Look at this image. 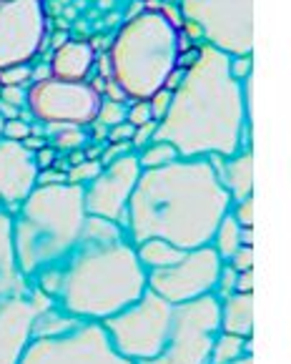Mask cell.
Masks as SVG:
<instances>
[{"label":"cell","mask_w":291,"mask_h":364,"mask_svg":"<svg viewBox=\"0 0 291 364\" xmlns=\"http://www.w3.org/2000/svg\"><path fill=\"white\" fill-rule=\"evenodd\" d=\"M55 306L81 321H103L146 291V269L116 221L86 216L76 249L33 279Z\"/></svg>","instance_id":"6da1fadb"},{"label":"cell","mask_w":291,"mask_h":364,"mask_svg":"<svg viewBox=\"0 0 291 364\" xmlns=\"http://www.w3.org/2000/svg\"><path fill=\"white\" fill-rule=\"evenodd\" d=\"M229 211L231 196L219 181L214 164L181 159L141 171L128 198L123 229L133 244L163 239L189 252L211 244L216 226Z\"/></svg>","instance_id":"7a4b0ae2"},{"label":"cell","mask_w":291,"mask_h":364,"mask_svg":"<svg viewBox=\"0 0 291 364\" xmlns=\"http://www.w3.org/2000/svg\"><path fill=\"white\" fill-rule=\"evenodd\" d=\"M231 55L214 46L199 48L196 63L173 93L171 108L158 121L156 141L176 146L181 159L234 156L246 126L241 80L229 70Z\"/></svg>","instance_id":"3957f363"},{"label":"cell","mask_w":291,"mask_h":364,"mask_svg":"<svg viewBox=\"0 0 291 364\" xmlns=\"http://www.w3.org/2000/svg\"><path fill=\"white\" fill-rule=\"evenodd\" d=\"M86 216L83 186L48 183L33 188L13 216L18 267L28 282L43 269L58 267L76 249Z\"/></svg>","instance_id":"277c9868"},{"label":"cell","mask_w":291,"mask_h":364,"mask_svg":"<svg viewBox=\"0 0 291 364\" xmlns=\"http://www.w3.org/2000/svg\"><path fill=\"white\" fill-rule=\"evenodd\" d=\"M178 41V28L153 11L133 18L119 33L108 58L126 96L146 101L163 88L166 75L176 68Z\"/></svg>","instance_id":"5b68a950"},{"label":"cell","mask_w":291,"mask_h":364,"mask_svg":"<svg viewBox=\"0 0 291 364\" xmlns=\"http://www.w3.org/2000/svg\"><path fill=\"white\" fill-rule=\"evenodd\" d=\"M171 301L146 289L133 304L101 321L114 349L128 362L153 359L163 349L173 319Z\"/></svg>","instance_id":"8992f818"},{"label":"cell","mask_w":291,"mask_h":364,"mask_svg":"<svg viewBox=\"0 0 291 364\" xmlns=\"http://www.w3.org/2000/svg\"><path fill=\"white\" fill-rule=\"evenodd\" d=\"M219 329V296L204 294L199 299L173 306L171 329L163 349L153 359L136 364H209Z\"/></svg>","instance_id":"52a82bcc"},{"label":"cell","mask_w":291,"mask_h":364,"mask_svg":"<svg viewBox=\"0 0 291 364\" xmlns=\"http://www.w3.org/2000/svg\"><path fill=\"white\" fill-rule=\"evenodd\" d=\"M101 93L86 80H60L45 78L28 86V108L33 116L45 121L50 131L68 129V126H86L96 121Z\"/></svg>","instance_id":"ba28073f"},{"label":"cell","mask_w":291,"mask_h":364,"mask_svg":"<svg viewBox=\"0 0 291 364\" xmlns=\"http://www.w3.org/2000/svg\"><path fill=\"white\" fill-rule=\"evenodd\" d=\"M18 364H133L121 357L101 321H83L60 337L33 339Z\"/></svg>","instance_id":"9c48e42d"},{"label":"cell","mask_w":291,"mask_h":364,"mask_svg":"<svg viewBox=\"0 0 291 364\" xmlns=\"http://www.w3.org/2000/svg\"><path fill=\"white\" fill-rule=\"evenodd\" d=\"M221 264V257L216 254L211 244L189 249L171 267L146 272V289L171 304H184V301L199 299L204 294H214Z\"/></svg>","instance_id":"30bf717a"},{"label":"cell","mask_w":291,"mask_h":364,"mask_svg":"<svg viewBox=\"0 0 291 364\" xmlns=\"http://www.w3.org/2000/svg\"><path fill=\"white\" fill-rule=\"evenodd\" d=\"M184 13L224 53H251V0H184Z\"/></svg>","instance_id":"8fae6325"},{"label":"cell","mask_w":291,"mask_h":364,"mask_svg":"<svg viewBox=\"0 0 291 364\" xmlns=\"http://www.w3.org/2000/svg\"><path fill=\"white\" fill-rule=\"evenodd\" d=\"M45 33L40 0H0V70L28 63Z\"/></svg>","instance_id":"7c38bea8"},{"label":"cell","mask_w":291,"mask_h":364,"mask_svg":"<svg viewBox=\"0 0 291 364\" xmlns=\"http://www.w3.org/2000/svg\"><path fill=\"white\" fill-rule=\"evenodd\" d=\"M141 176L138 159L133 154L121 156L119 161L101 168L91 183L83 186V206L88 216L116 221L123 226L128 198L136 188V181Z\"/></svg>","instance_id":"4fadbf2b"},{"label":"cell","mask_w":291,"mask_h":364,"mask_svg":"<svg viewBox=\"0 0 291 364\" xmlns=\"http://www.w3.org/2000/svg\"><path fill=\"white\" fill-rule=\"evenodd\" d=\"M53 306L38 287L23 296L0 299V364H18L28 344L33 342V321L43 309Z\"/></svg>","instance_id":"5bb4252c"},{"label":"cell","mask_w":291,"mask_h":364,"mask_svg":"<svg viewBox=\"0 0 291 364\" xmlns=\"http://www.w3.org/2000/svg\"><path fill=\"white\" fill-rule=\"evenodd\" d=\"M35 151L26 149L21 141L0 139V206L18 211V206L38 186Z\"/></svg>","instance_id":"9a60e30c"},{"label":"cell","mask_w":291,"mask_h":364,"mask_svg":"<svg viewBox=\"0 0 291 364\" xmlns=\"http://www.w3.org/2000/svg\"><path fill=\"white\" fill-rule=\"evenodd\" d=\"M31 289L33 284L18 267L16 244H13V216L6 209H0V299L23 296Z\"/></svg>","instance_id":"2e32d148"},{"label":"cell","mask_w":291,"mask_h":364,"mask_svg":"<svg viewBox=\"0 0 291 364\" xmlns=\"http://www.w3.org/2000/svg\"><path fill=\"white\" fill-rule=\"evenodd\" d=\"M219 329L226 334L253 337V294H234L219 299Z\"/></svg>","instance_id":"e0dca14e"},{"label":"cell","mask_w":291,"mask_h":364,"mask_svg":"<svg viewBox=\"0 0 291 364\" xmlns=\"http://www.w3.org/2000/svg\"><path fill=\"white\" fill-rule=\"evenodd\" d=\"M219 181L229 191L234 201H241L246 196H253V154L248 149H243L238 156H231L226 164H214Z\"/></svg>","instance_id":"ac0fdd59"},{"label":"cell","mask_w":291,"mask_h":364,"mask_svg":"<svg viewBox=\"0 0 291 364\" xmlns=\"http://www.w3.org/2000/svg\"><path fill=\"white\" fill-rule=\"evenodd\" d=\"M93 65V48L88 43H63L58 46L50 63L53 78L60 80H83Z\"/></svg>","instance_id":"d6986e66"},{"label":"cell","mask_w":291,"mask_h":364,"mask_svg":"<svg viewBox=\"0 0 291 364\" xmlns=\"http://www.w3.org/2000/svg\"><path fill=\"white\" fill-rule=\"evenodd\" d=\"M133 247H136V257H138L141 267L146 272L171 267V264H176L178 259L184 257V249H176L173 244H168L163 239H146L141 244H133Z\"/></svg>","instance_id":"ffe728a7"},{"label":"cell","mask_w":291,"mask_h":364,"mask_svg":"<svg viewBox=\"0 0 291 364\" xmlns=\"http://www.w3.org/2000/svg\"><path fill=\"white\" fill-rule=\"evenodd\" d=\"M81 324H83L81 319L70 316L68 311H63L60 306L53 304L35 316V321H33V339L60 337V334H68V332H73V329H78Z\"/></svg>","instance_id":"44dd1931"},{"label":"cell","mask_w":291,"mask_h":364,"mask_svg":"<svg viewBox=\"0 0 291 364\" xmlns=\"http://www.w3.org/2000/svg\"><path fill=\"white\" fill-rule=\"evenodd\" d=\"M243 354H251V339L219 332L214 339V347H211L209 364H231L236 359H241Z\"/></svg>","instance_id":"7402d4cb"},{"label":"cell","mask_w":291,"mask_h":364,"mask_svg":"<svg viewBox=\"0 0 291 364\" xmlns=\"http://www.w3.org/2000/svg\"><path fill=\"white\" fill-rule=\"evenodd\" d=\"M211 247H214L216 254L221 257V262H229L231 254L241 247V226H238V221L234 219L231 211L219 221L214 236H211Z\"/></svg>","instance_id":"603a6c76"},{"label":"cell","mask_w":291,"mask_h":364,"mask_svg":"<svg viewBox=\"0 0 291 364\" xmlns=\"http://www.w3.org/2000/svg\"><path fill=\"white\" fill-rule=\"evenodd\" d=\"M136 159H138L141 171H148V168L168 166L171 161H178L181 156H178L176 146H171L168 141H156V139H153L151 144L146 146V149H141V154L136 156Z\"/></svg>","instance_id":"cb8c5ba5"},{"label":"cell","mask_w":291,"mask_h":364,"mask_svg":"<svg viewBox=\"0 0 291 364\" xmlns=\"http://www.w3.org/2000/svg\"><path fill=\"white\" fill-rule=\"evenodd\" d=\"M101 161H83V164H73L68 173H65V183H76V186H86L101 173Z\"/></svg>","instance_id":"d4e9b609"},{"label":"cell","mask_w":291,"mask_h":364,"mask_svg":"<svg viewBox=\"0 0 291 364\" xmlns=\"http://www.w3.org/2000/svg\"><path fill=\"white\" fill-rule=\"evenodd\" d=\"M96 121L103 126H116V124H123L126 121V106L123 101H103L101 98V106H98L96 113Z\"/></svg>","instance_id":"484cf974"},{"label":"cell","mask_w":291,"mask_h":364,"mask_svg":"<svg viewBox=\"0 0 291 364\" xmlns=\"http://www.w3.org/2000/svg\"><path fill=\"white\" fill-rule=\"evenodd\" d=\"M33 80V68L28 63L8 65L0 70V86H28Z\"/></svg>","instance_id":"4316f807"},{"label":"cell","mask_w":291,"mask_h":364,"mask_svg":"<svg viewBox=\"0 0 291 364\" xmlns=\"http://www.w3.org/2000/svg\"><path fill=\"white\" fill-rule=\"evenodd\" d=\"M236 277H238L236 269H234L231 264L224 262L221 264V272H219V279H216L214 294L219 296V299H224V296L234 294V291H236Z\"/></svg>","instance_id":"83f0119b"},{"label":"cell","mask_w":291,"mask_h":364,"mask_svg":"<svg viewBox=\"0 0 291 364\" xmlns=\"http://www.w3.org/2000/svg\"><path fill=\"white\" fill-rule=\"evenodd\" d=\"M0 103L11 108H26L28 106V86H3L0 88Z\"/></svg>","instance_id":"f1b7e54d"},{"label":"cell","mask_w":291,"mask_h":364,"mask_svg":"<svg viewBox=\"0 0 291 364\" xmlns=\"http://www.w3.org/2000/svg\"><path fill=\"white\" fill-rule=\"evenodd\" d=\"M146 101H148V106H151L153 121H161V118L168 113V108H171L173 93H171V91H166V88H158V91L153 93L151 98H146Z\"/></svg>","instance_id":"f546056e"},{"label":"cell","mask_w":291,"mask_h":364,"mask_svg":"<svg viewBox=\"0 0 291 364\" xmlns=\"http://www.w3.org/2000/svg\"><path fill=\"white\" fill-rule=\"evenodd\" d=\"M31 124H26L23 118H8L3 124V139L6 141H26L31 136Z\"/></svg>","instance_id":"4dcf8cb0"},{"label":"cell","mask_w":291,"mask_h":364,"mask_svg":"<svg viewBox=\"0 0 291 364\" xmlns=\"http://www.w3.org/2000/svg\"><path fill=\"white\" fill-rule=\"evenodd\" d=\"M126 121H128L133 129H138V126L148 124V121H153L151 116V106H148V101H136L131 108H126Z\"/></svg>","instance_id":"1f68e13d"},{"label":"cell","mask_w":291,"mask_h":364,"mask_svg":"<svg viewBox=\"0 0 291 364\" xmlns=\"http://www.w3.org/2000/svg\"><path fill=\"white\" fill-rule=\"evenodd\" d=\"M231 214H234V219L238 221L241 229L253 226V196H246V198H241V201H234Z\"/></svg>","instance_id":"d6a6232c"},{"label":"cell","mask_w":291,"mask_h":364,"mask_svg":"<svg viewBox=\"0 0 291 364\" xmlns=\"http://www.w3.org/2000/svg\"><path fill=\"white\" fill-rule=\"evenodd\" d=\"M83 141H86V136H83V131L78 129V126L58 129V134H55V146H60V149H76Z\"/></svg>","instance_id":"836d02e7"},{"label":"cell","mask_w":291,"mask_h":364,"mask_svg":"<svg viewBox=\"0 0 291 364\" xmlns=\"http://www.w3.org/2000/svg\"><path fill=\"white\" fill-rule=\"evenodd\" d=\"M156 129H158V121H148V124L138 126V129H136V134H133V139H131V146H133V149H138V151L146 149V146L153 141V136H156Z\"/></svg>","instance_id":"e575fe53"},{"label":"cell","mask_w":291,"mask_h":364,"mask_svg":"<svg viewBox=\"0 0 291 364\" xmlns=\"http://www.w3.org/2000/svg\"><path fill=\"white\" fill-rule=\"evenodd\" d=\"M226 264H231L236 272H248V269H253V247H238Z\"/></svg>","instance_id":"d590c367"},{"label":"cell","mask_w":291,"mask_h":364,"mask_svg":"<svg viewBox=\"0 0 291 364\" xmlns=\"http://www.w3.org/2000/svg\"><path fill=\"white\" fill-rule=\"evenodd\" d=\"M229 70L236 80H243L251 75V55L248 53H241V55H234L229 58Z\"/></svg>","instance_id":"8d00e7d4"},{"label":"cell","mask_w":291,"mask_h":364,"mask_svg":"<svg viewBox=\"0 0 291 364\" xmlns=\"http://www.w3.org/2000/svg\"><path fill=\"white\" fill-rule=\"evenodd\" d=\"M133 134H136L133 126H131L128 121H123V124H116L108 129V141H111V144H126V141H128L131 144Z\"/></svg>","instance_id":"74e56055"},{"label":"cell","mask_w":291,"mask_h":364,"mask_svg":"<svg viewBox=\"0 0 291 364\" xmlns=\"http://www.w3.org/2000/svg\"><path fill=\"white\" fill-rule=\"evenodd\" d=\"M131 149H133V146H131L128 141H126V144H111L106 151H103L101 159H98V161H101V166H108V164H114V161H119L121 156L131 154Z\"/></svg>","instance_id":"f35d334b"},{"label":"cell","mask_w":291,"mask_h":364,"mask_svg":"<svg viewBox=\"0 0 291 364\" xmlns=\"http://www.w3.org/2000/svg\"><path fill=\"white\" fill-rule=\"evenodd\" d=\"M236 291L238 294H253V269H248V272H238Z\"/></svg>","instance_id":"ab89813d"},{"label":"cell","mask_w":291,"mask_h":364,"mask_svg":"<svg viewBox=\"0 0 291 364\" xmlns=\"http://www.w3.org/2000/svg\"><path fill=\"white\" fill-rule=\"evenodd\" d=\"M55 161V151L48 149V146H43L40 151H35V164H38V171H45L48 166H53Z\"/></svg>","instance_id":"60d3db41"},{"label":"cell","mask_w":291,"mask_h":364,"mask_svg":"<svg viewBox=\"0 0 291 364\" xmlns=\"http://www.w3.org/2000/svg\"><path fill=\"white\" fill-rule=\"evenodd\" d=\"M241 247H253V226L241 229Z\"/></svg>","instance_id":"b9f144b4"},{"label":"cell","mask_w":291,"mask_h":364,"mask_svg":"<svg viewBox=\"0 0 291 364\" xmlns=\"http://www.w3.org/2000/svg\"><path fill=\"white\" fill-rule=\"evenodd\" d=\"M231 364H253V357L251 354H243L241 359H236V362H231Z\"/></svg>","instance_id":"7bdbcfd3"},{"label":"cell","mask_w":291,"mask_h":364,"mask_svg":"<svg viewBox=\"0 0 291 364\" xmlns=\"http://www.w3.org/2000/svg\"><path fill=\"white\" fill-rule=\"evenodd\" d=\"M3 124H6V118H3V113H0V139H3Z\"/></svg>","instance_id":"ee69618b"},{"label":"cell","mask_w":291,"mask_h":364,"mask_svg":"<svg viewBox=\"0 0 291 364\" xmlns=\"http://www.w3.org/2000/svg\"><path fill=\"white\" fill-rule=\"evenodd\" d=\"M0 88H3V86H0Z\"/></svg>","instance_id":"f6af8a7d"}]
</instances>
